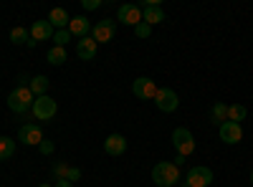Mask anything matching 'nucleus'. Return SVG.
Instances as JSON below:
<instances>
[{"instance_id":"obj_16","label":"nucleus","mask_w":253,"mask_h":187,"mask_svg":"<svg viewBox=\"0 0 253 187\" xmlns=\"http://www.w3.org/2000/svg\"><path fill=\"white\" fill-rule=\"evenodd\" d=\"M104 152L112 154V157L124 154V152H126V139H124L122 134H109L107 142H104Z\"/></svg>"},{"instance_id":"obj_12","label":"nucleus","mask_w":253,"mask_h":187,"mask_svg":"<svg viewBox=\"0 0 253 187\" xmlns=\"http://www.w3.org/2000/svg\"><path fill=\"white\" fill-rule=\"evenodd\" d=\"M218 134H220V142H225V144H238L243 139V127L238 121H223Z\"/></svg>"},{"instance_id":"obj_24","label":"nucleus","mask_w":253,"mask_h":187,"mask_svg":"<svg viewBox=\"0 0 253 187\" xmlns=\"http://www.w3.org/2000/svg\"><path fill=\"white\" fill-rule=\"evenodd\" d=\"M71 38H74V36L69 33V28H63V31H56V33H53V46H58V48H66Z\"/></svg>"},{"instance_id":"obj_11","label":"nucleus","mask_w":253,"mask_h":187,"mask_svg":"<svg viewBox=\"0 0 253 187\" xmlns=\"http://www.w3.org/2000/svg\"><path fill=\"white\" fill-rule=\"evenodd\" d=\"M117 20H119V23H124V26H132V28H134V26L142 23V8L126 3V5H122V8L117 10Z\"/></svg>"},{"instance_id":"obj_10","label":"nucleus","mask_w":253,"mask_h":187,"mask_svg":"<svg viewBox=\"0 0 253 187\" xmlns=\"http://www.w3.org/2000/svg\"><path fill=\"white\" fill-rule=\"evenodd\" d=\"M18 142L38 147V144L43 142V129H41V124H23V127L18 129Z\"/></svg>"},{"instance_id":"obj_5","label":"nucleus","mask_w":253,"mask_h":187,"mask_svg":"<svg viewBox=\"0 0 253 187\" xmlns=\"http://www.w3.org/2000/svg\"><path fill=\"white\" fill-rule=\"evenodd\" d=\"M172 147H175L177 154H182V157L193 154V152H195V137H193V132L185 129V127H177V129L172 132Z\"/></svg>"},{"instance_id":"obj_30","label":"nucleus","mask_w":253,"mask_h":187,"mask_svg":"<svg viewBox=\"0 0 253 187\" xmlns=\"http://www.w3.org/2000/svg\"><path fill=\"white\" fill-rule=\"evenodd\" d=\"M53 187H74V182H69V180H58Z\"/></svg>"},{"instance_id":"obj_31","label":"nucleus","mask_w":253,"mask_h":187,"mask_svg":"<svg viewBox=\"0 0 253 187\" xmlns=\"http://www.w3.org/2000/svg\"><path fill=\"white\" fill-rule=\"evenodd\" d=\"M185 159H187V157H182V154H177V157H175V162H172V164H175V167H180V164H185Z\"/></svg>"},{"instance_id":"obj_15","label":"nucleus","mask_w":253,"mask_h":187,"mask_svg":"<svg viewBox=\"0 0 253 187\" xmlns=\"http://www.w3.org/2000/svg\"><path fill=\"white\" fill-rule=\"evenodd\" d=\"M28 31H31V38L36 40V43H38V40H48V38H53V33H56L48 20H36V23H33Z\"/></svg>"},{"instance_id":"obj_2","label":"nucleus","mask_w":253,"mask_h":187,"mask_svg":"<svg viewBox=\"0 0 253 187\" xmlns=\"http://www.w3.org/2000/svg\"><path fill=\"white\" fill-rule=\"evenodd\" d=\"M33 101H36V96L31 94L28 86H15L8 94V109L15 112V114H26V112H31Z\"/></svg>"},{"instance_id":"obj_26","label":"nucleus","mask_w":253,"mask_h":187,"mask_svg":"<svg viewBox=\"0 0 253 187\" xmlns=\"http://www.w3.org/2000/svg\"><path fill=\"white\" fill-rule=\"evenodd\" d=\"M38 150H41V154H53L56 152V144L51 139H43V142L38 144Z\"/></svg>"},{"instance_id":"obj_18","label":"nucleus","mask_w":253,"mask_h":187,"mask_svg":"<svg viewBox=\"0 0 253 187\" xmlns=\"http://www.w3.org/2000/svg\"><path fill=\"white\" fill-rule=\"evenodd\" d=\"M223 121H228V104L215 101L213 109H210V124H218V127H220Z\"/></svg>"},{"instance_id":"obj_13","label":"nucleus","mask_w":253,"mask_h":187,"mask_svg":"<svg viewBox=\"0 0 253 187\" xmlns=\"http://www.w3.org/2000/svg\"><path fill=\"white\" fill-rule=\"evenodd\" d=\"M69 33L74 36V38H86V36H91V23H89V18L86 15H74L71 18V23H69Z\"/></svg>"},{"instance_id":"obj_7","label":"nucleus","mask_w":253,"mask_h":187,"mask_svg":"<svg viewBox=\"0 0 253 187\" xmlns=\"http://www.w3.org/2000/svg\"><path fill=\"white\" fill-rule=\"evenodd\" d=\"M139 8H142V20H144L147 26H160V23H165V20H167V15H165V10L160 5V0H150V3L144 0Z\"/></svg>"},{"instance_id":"obj_23","label":"nucleus","mask_w":253,"mask_h":187,"mask_svg":"<svg viewBox=\"0 0 253 187\" xmlns=\"http://www.w3.org/2000/svg\"><path fill=\"white\" fill-rule=\"evenodd\" d=\"M246 116H248V109L243 107V104H230L228 107V121H246Z\"/></svg>"},{"instance_id":"obj_32","label":"nucleus","mask_w":253,"mask_h":187,"mask_svg":"<svg viewBox=\"0 0 253 187\" xmlns=\"http://www.w3.org/2000/svg\"><path fill=\"white\" fill-rule=\"evenodd\" d=\"M38 187H53V185H48V182H43V185H38Z\"/></svg>"},{"instance_id":"obj_22","label":"nucleus","mask_w":253,"mask_h":187,"mask_svg":"<svg viewBox=\"0 0 253 187\" xmlns=\"http://www.w3.org/2000/svg\"><path fill=\"white\" fill-rule=\"evenodd\" d=\"M31 40V31L28 28H23V26H15L13 31H10V43H15V46H23V43H28Z\"/></svg>"},{"instance_id":"obj_3","label":"nucleus","mask_w":253,"mask_h":187,"mask_svg":"<svg viewBox=\"0 0 253 187\" xmlns=\"http://www.w3.org/2000/svg\"><path fill=\"white\" fill-rule=\"evenodd\" d=\"M31 112H33V116H36L38 121H51V119L56 116V112H58V104H56L48 94H46V96H36Z\"/></svg>"},{"instance_id":"obj_27","label":"nucleus","mask_w":253,"mask_h":187,"mask_svg":"<svg viewBox=\"0 0 253 187\" xmlns=\"http://www.w3.org/2000/svg\"><path fill=\"white\" fill-rule=\"evenodd\" d=\"M66 170H69V164H66V162H58L56 167H53V175H56L58 180H66Z\"/></svg>"},{"instance_id":"obj_8","label":"nucleus","mask_w":253,"mask_h":187,"mask_svg":"<svg viewBox=\"0 0 253 187\" xmlns=\"http://www.w3.org/2000/svg\"><path fill=\"white\" fill-rule=\"evenodd\" d=\"M155 104H157V109L160 112H165V114H172V112H177V107H180V99H177V94L172 91V89H157V94H155Z\"/></svg>"},{"instance_id":"obj_28","label":"nucleus","mask_w":253,"mask_h":187,"mask_svg":"<svg viewBox=\"0 0 253 187\" xmlns=\"http://www.w3.org/2000/svg\"><path fill=\"white\" fill-rule=\"evenodd\" d=\"M84 10H99L101 8V0H81Z\"/></svg>"},{"instance_id":"obj_1","label":"nucleus","mask_w":253,"mask_h":187,"mask_svg":"<svg viewBox=\"0 0 253 187\" xmlns=\"http://www.w3.org/2000/svg\"><path fill=\"white\" fill-rule=\"evenodd\" d=\"M152 182L157 187H175L180 182V167L172 162H157L152 167Z\"/></svg>"},{"instance_id":"obj_29","label":"nucleus","mask_w":253,"mask_h":187,"mask_svg":"<svg viewBox=\"0 0 253 187\" xmlns=\"http://www.w3.org/2000/svg\"><path fill=\"white\" fill-rule=\"evenodd\" d=\"M66 180H69V182L81 180V170H79V167H69V170H66Z\"/></svg>"},{"instance_id":"obj_6","label":"nucleus","mask_w":253,"mask_h":187,"mask_svg":"<svg viewBox=\"0 0 253 187\" xmlns=\"http://www.w3.org/2000/svg\"><path fill=\"white\" fill-rule=\"evenodd\" d=\"M114 33H117V20H112V18L96 20V23L91 26V38L96 40V43H109V40L114 38Z\"/></svg>"},{"instance_id":"obj_25","label":"nucleus","mask_w":253,"mask_h":187,"mask_svg":"<svg viewBox=\"0 0 253 187\" xmlns=\"http://www.w3.org/2000/svg\"><path fill=\"white\" fill-rule=\"evenodd\" d=\"M134 36L142 38V40H144V38H150V36H152V26H147L144 20H142L139 26H134Z\"/></svg>"},{"instance_id":"obj_33","label":"nucleus","mask_w":253,"mask_h":187,"mask_svg":"<svg viewBox=\"0 0 253 187\" xmlns=\"http://www.w3.org/2000/svg\"><path fill=\"white\" fill-rule=\"evenodd\" d=\"M251 185H253V170H251Z\"/></svg>"},{"instance_id":"obj_4","label":"nucleus","mask_w":253,"mask_h":187,"mask_svg":"<svg viewBox=\"0 0 253 187\" xmlns=\"http://www.w3.org/2000/svg\"><path fill=\"white\" fill-rule=\"evenodd\" d=\"M208 185H213V170L198 164V167L187 170V177H185V182L180 187H208Z\"/></svg>"},{"instance_id":"obj_21","label":"nucleus","mask_w":253,"mask_h":187,"mask_svg":"<svg viewBox=\"0 0 253 187\" xmlns=\"http://www.w3.org/2000/svg\"><path fill=\"white\" fill-rule=\"evenodd\" d=\"M15 154V139L10 137H0V162H5Z\"/></svg>"},{"instance_id":"obj_14","label":"nucleus","mask_w":253,"mask_h":187,"mask_svg":"<svg viewBox=\"0 0 253 187\" xmlns=\"http://www.w3.org/2000/svg\"><path fill=\"white\" fill-rule=\"evenodd\" d=\"M96 48H99V43H96L91 36H86V38H81L79 43H76V56L81 61H91L96 56Z\"/></svg>"},{"instance_id":"obj_17","label":"nucleus","mask_w":253,"mask_h":187,"mask_svg":"<svg viewBox=\"0 0 253 187\" xmlns=\"http://www.w3.org/2000/svg\"><path fill=\"white\" fill-rule=\"evenodd\" d=\"M48 23L53 26V28H58V31H63V28H69V23H71V15L66 13V8H53L51 13H48Z\"/></svg>"},{"instance_id":"obj_20","label":"nucleus","mask_w":253,"mask_h":187,"mask_svg":"<svg viewBox=\"0 0 253 187\" xmlns=\"http://www.w3.org/2000/svg\"><path fill=\"white\" fill-rule=\"evenodd\" d=\"M46 61H48L51 66H61V64H66V61H69V51H66V48L53 46V48L46 53Z\"/></svg>"},{"instance_id":"obj_9","label":"nucleus","mask_w":253,"mask_h":187,"mask_svg":"<svg viewBox=\"0 0 253 187\" xmlns=\"http://www.w3.org/2000/svg\"><path fill=\"white\" fill-rule=\"evenodd\" d=\"M157 84L150 78V76H139V78H134V84H132V91H134V96L137 99H142V101H155V94H157Z\"/></svg>"},{"instance_id":"obj_19","label":"nucleus","mask_w":253,"mask_h":187,"mask_svg":"<svg viewBox=\"0 0 253 187\" xmlns=\"http://www.w3.org/2000/svg\"><path fill=\"white\" fill-rule=\"evenodd\" d=\"M48 84H51V81H48L46 76H33L31 84H28V89H31L33 96H46V94H48Z\"/></svg>"}]
</instances>
